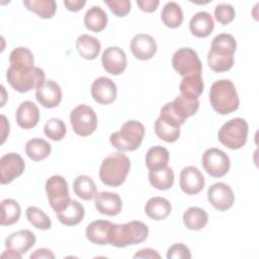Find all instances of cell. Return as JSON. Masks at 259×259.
<instances>
[{
    "instance_id": "1f68e13d",
    "label": "cell",
    "mask_w": 259,
    "mask_h": 259,
    "mask_svg": "<svg viewBox=\"0 0 259 259\" xmlns=\"http://www.w3.org/2000/svg\"><path fill=\"white\" fill-rule=\"evenodd\" d=\"M52 147L44 139L34 138L30 139L25 144V153L32 161H41L49 157Z\"/></svg>"
},
{
    "instance_id": "9c48e42d",
    "label": "cell",
    "mask_w": 259,
    "mask_h": 259,
    "mask_svg": "<svg viewBox=\"0 0 259 259\" xmlns=\"http://www.w3.org/2000/svg\"><path fill=\"white\" fill-rule=\"evenodd\" d=\"M172 66L182 77L201 75L202 65L194 50L191 48L178 49L172 56Z\"/></svg>"
},
{
    "instance_id": "cb8c5ba5",
    "label": "cell",
    "mask_w": 259,
    "mask_h": 259,
    "mask_svg": "<svg viewBox=\"0 0 259 259\" xmlns=\"http://www.w3.org/2000/svg\"><path fill=\"white\" fill-rule=\"evenodd\" d=\"M171 209L172 206L169 200L161 196L151 197L145 204L146 214L155 221L165 220L170 214Z\"/></svg>"
},
{
    "instance_id": "ee69618b",
    "label": "cell",
    "mask_w": 259,
    "mask_h": 259,
    "mask_svg": "<svg viewBox=\"0 0 259 259\" xmlns=\"http://www.w3.org/2000/svg\"><path fill=\"white\" fill-rule=\"evenodd\" d=\"M166 257L168 259H190L191 253L189 248L181 243L172 245L167 252Z\"/></svg>"
},
{
    "instance_id": "7402d4cb",
    "label": "cell",
    "mask_w": 259,
    "mask_h": 259,
    "mask_svg": "<svg viewBox=\"0 0 259 259\" xmlns=\"http://www.w3.org/2000/svg\"><path fill=\"white\" fill-rule=\"evenodd\" d=\"M112 223L105 220H96L90 223L85 231L86 238L96 245H107L109 231L112 227Z\"/></svg>"
},
{
    "instance_id": "5bb4252c",
    "label": "cell",
    "mask_w": 259,
    "mask_h": 259,
    "mask_svg": "<svg viewBox=\"0 0 259 259\" xmlns=\"http://www.w3.org/2000/svg\"><path fill=\"white\" fill-rule=\"evenodd\" d=\"M101 63L103 69L114 76L123 73L127 64L125 53L118 47H108L105 49L102 53Z\"/></svg>"
},
{
    "instance_id": "277c9868",
    "label": "cell",
    "mask_w": 259,
    "mask_h": 259,
    "mask_svg": "<svg viewBox=\"0 0 259 259\" xmlns=\"http://www.w3.org/2000/svg\"><path fill=\"white\" fill-rule=\"evenodd\" d=\"M145 126L138 120L125 121L118 132L110 135V144L120 152L137 150L144 139Z\"/></svg>"
},
{
    "instance_id": "ab89813d",
    "label": "cell",
    "mask_w": 259,
    "mask_h": 259,
    "mask_svg": "<svg viewBox=\"0 0 259 259\" xmlns=\"http://www.w3.org/2000/svg\"><path fill=\"white\" fill-rule=\"evenodd\" d=\"M26 218L28 222L36 229L46 231V230H50L52 227V222L49 215L36 206L27 207Z\"/></svg>"
},
{
    "instance_id": "d4e9b609",
    "label": "cell",
    "mask_w": 259,
    "mask_h": 259,
    "mask_svg": "<svg viewBox=\"0 0 259 259\" xmlns=\"http://www.w3.org/2000/svg\"><path fill=\"white\" fill-rule=\"evenodd\" d=\"M58 220L65 226H76L80 224L84 218V206L75 199H71L70 203L62 210L56 212Z\"/></svg>"
},
{
    "instance_id": "681fc988",
    "label": "cell",
    "mask_w": 259,
    "mask_h": 259,
    "mask_svg": "<svg viewBox=\"0 0 259 259\" xmlns=\"http://www.w3.org/2000/svg\"><path fill=\"white\" fill-rule=\"evenodd\" d=\"M1 127H2V134H1V144L4 143L7 135L9 134V122L7 121L6 117L4 115H1Z\"/></svg>"
},
{
    "instance_id": "f546056e",
    "label": "cell",
    "mask_w": 259,
    "mask_h": 259,
    "mask_svg": "<svg viewBox=\"0 0 259 259\" xmlns=\"http://www.w3.org/2000/svg\"><path fill=\"white\" fill-rule=\"evenodd\" d=\"M107 14L99 6H92L87 10L84 16V24L87 29L100 32L102 31L107 24Z\"/></svg>"
},
{
    "instance_id": "4fadbf2b",
    "label": "cell",
    "mask_w": 259,
    "mask_h": 259,
    "mask_svg": "<svg viewBox=\"0 0 259 259\" xmlns=\"http://www.w3.org/2000/svg\"><path fill=\"white\" fill-rule=\"evenodd\" d=\"M204 176L195 166L184 167L180 172L179 185L186 194H197L204 187Z\"/></svg>"
},
{
    "instance_id": "8992f818",
    "label": "cell",
    "mask_w": 259,
    "mask_h": 259,
    "mask_svg": "<svg viewBox=\"0 0 259 259\" xmlns=\"http://www.w3.org/2000/svg\"><path fill=\"white\" fill-rule=\"evenodd\" d=\"M247 137L248 123L242 117L232 118L225 122L218 133L221 144L232 150H238L245 146Z\"/></svg>"
},
{
    "instance_id": "8fae6325",
    "label": "cell",
    "mask_w": 259,
    "mask_h": 259,
    "mask_svg": "<svg viewBox=\"0 0 259 259\" xmlns=\"http://www.w3.org/2000/svg\"><path fill=\"white\" fill-rule=\"evenodd\" d=\"M25 168L24 161L19 154L8 153L0 159V183L8 184L19 177Z\"/></svg>"
},
{
    "instance_id": "6da1fadb",
    "label": "cell",
    "mask_w": 259,
    "mask_h": 259,
    "mask_svg": "<svg viewBox=\"0 0 259 259\" xmlns=\"http://www.w3.org/2000/svg\"><path fill=\"white\" fill-rule=\"evenodd\" d=\"M209 102L215 112L227 115L238 109L240 99L234 83L228 79L217 80L209 90Z\"/></svg>"
},
{
    "instance_id": "9a60e30c",
    "label": "cell",
    "mask_w": 259,
    "mask_h": 259,
    "mask_svg": "<svg viewBox=\"0 0 259 259\" xmlns=\"http://www.w3.org/2000/svg\"><path fill=\"white\" fill-rule=\"evenodd\" d=\"M91 95L93 99L100 104L112 103L117 95L115 83L107 77L96 78L91 85Z\"/></svg>"
},
{
    "instance_id": "b9f144b4",
    "label": "cell",
    "mask_w": 259,
    "mask_h": 259,
    "mask_svg": "<svg viewBox=\"0 0 259 259\" xmlns=\"http://www.w3.org/2000/svg\"><path fill=\"white\" fill-rule=\"evenodd\" d=\"M236 12L234 7L229 3H220L214 8V18L223 25H227L235 18Z\"/></svg>"
},
{
    "instance_id": "52a82bcc",
    "label": "cell",
    "mask_w": 259,
    "mask_h": 259,
    "mask_svg": "<svg viewBox=\"0 0 259 259\" xmlns=\"http://www.w3.org/2000/svg\"><path fill=\"white\" fill-rule=\"evenodd\" d=\"M48 200L55 212L65 208L71 201L67 180L61 175H53L46 182Z\"/></svg>"
},
{
    "instance_id": "e0dca14e",
    "label": "cell",
    "mask_w": 259,
    "mask_h": 259,
    "mask_svg": "<svg viewBox=\"0 0 259 259\" xmlns=\"http://www.w3.org/2000/svg\"><path fill=\"white\" fill-rule=\"evenodd\" d=\"M131 51L138 60L147 61L152 59L156 54L157 44L150 34L139 33L131 40Z\"/></svg>"
},
{
    "instance_id": "4dcf8cb0",
    "label": "cell",
    "mask_w": 259,
    "mask_h": 259,
    "mask_svg": "<svg viewBox=\"0 0 259 259\" xmlns=\"http://www.w3.org/2000/svg\"><path fill=\"white\" fill-rule=\"evenodd\" d=\"M179 90L182 96L189 99H198L203 91V81L201 75H190L183 77Z\"/></svg>"
},
{
    "instance_id": "603a6c76",
    "label": "cell",
    "mask_w": 259,
    "mask_h": 259,
    "mask_svg": "<svg viewBox=\"0 0 259 259\" xmlns=\"http://www.w3.org/2000/svg\"><path fill=\"white\" fill-rule=\"evenodd\" d=\"M214 28V22L211 15L206 11L195 13L189 21V29L196 37L208 36Z\"/></svg>"
},
{
    "instance_id": "ffe728a7",
    "label": "cell",
    "mask_w": 259,
    "mask_h": 259,
    "mask_svg": "<svg viewBox=\"0 0 259 259\" xmlns=\"http://www.w3.org/2000/svg\"><path fill=\"white\" fill-rule=\"evenodd\" d=\"M15 116L17 124L24 130H28L37 124L39 120V110L35 103L30 100H25L17 107Z\"/></svg>"
},
{
    "instance_id": "f1b7e54d",
    "label": "cell",
    "mask_w": 259,
    "mask_h": 259,
    "mask_svg": "<svg viewBox=\"0 0 259 259\" xmlns=\"http://www.w3.org/2000/svg\"><path fill=\"white\" fill-rule=\"evenodd\" d=\"M183 223L188 230L198 231L203 229L207 222L208 215L206 211L198 206H191L187 208L183 213Z\"/></svg>"
},
{
    "instance_id": "ba28073f",
    "label": "cell",
    "mask_w": 259,
    "mask_h": 259,
    "mask_svg": "<svg viewBox=\"0 0 259 259\" xmlns=\"http://www.w3.org/2000/svg\"><path fill=\"white\" fill-rule=\"evenodd\" d=\"M70 122L76 135L87 137L97 127V115L89 105L80 104L71 111Z\"/></svg>"
},
{
    "instance_id": "8d00e7d4",
    "label": "cell",
    "mask_w": 259,
    "mask_h": 259,
    "mask_svg": "<svg viewBox=\"0 0 259 259\" xmlns=\"http://www.w3.org/2000/svg\"><path fill=\"white\" fill-rule=\"evenodd\" d=\"M162 22L170 28H176L183 21V12L181 7L174 1L167 2L161 12Z\"/></svg>"
},
{
    "instance_id": "5b68a950",
    "label": "cell",
    "mask_w": 259,
    "mask_h": 259,
    "mask_svg": "<svg viewBox=\"0 0 259 259\" xmlns=\"http://www.w3.org/2000/svg\"><path fill=\"white\" fill-rule=\"evenodd\" d=\"M45 77L44 70L38 67H33L27 70H16L9 67L6 72L8 83L14 90L20 93L37 89L46 81Z\"/></svg>"
},
{
    "instance_id": "836d02e7",
    "label": "cell",
    "mask_w": 259,
    "mask_h": 259,
    "mask_svg": "<svg viewBox=\"0 0 259 259\" xmlns=\"http://www.w3.org/2000/svg\"><path fill=\"white\" fill-rule=\"evenodd\" d=\"M169 162V152L162 146L150 148L146 154V165L149 170H159L167 167Z\"/></svg>"
},
{
    "instance_id": "f907efd6",
    "label": "cell",
    "mask_w": 259,
    "mask_h": 259,
    "mask_svg": "<svg viewBox=\"0 0 259 259\" xmlns=\"http://www.w3.org/2000/svg\"><path fill=\"white\" fill-rule=\"evenodd\" d=\"M2 258H13V259H21V255L20 254H17L13 251H10V250H7L2 254Z\"/></svg>"
},
{
    "instance_id": "484cf974",
    "label": "cell",
    "mask_w": 259,
    "mask_h": 259,
    "mask_svg": "<svg viewBox=\"0 0 259 259\" xmlns=\"http://www.w3.org/2000/svg\"><path fill=\"white\" fill-rule=\"evenodd\" d=\"M157 137L167 143H174L180 136V125L166 117L159 116L154 125Z\"/></svg>"
},
{
    "instance_id": "74e56055",
    "label": "cell",
    "mask_w": 259,
    "mask_h": 259,
    "mask_svg": "<svg viewBox=\"0 0 259 259\" xmlns=\"http://www.w3.org/2000/svg\"><path fill=\"white\" fill-rule=\"evenodd\" d=\"M27 10L34 12L40 18H52L57 10V3L54 0H23Z\"/></svg>"
},
{
    "instance_id": "60d3db41",
    "label": "cell",
    "mask_w": 259,
    "mask_h": 259,
    "mask_svg": "<svg viewBox=\"0 0 259 259\" xmlns=\"http://www.w3.org/2000/svg\"><path fill=\"white\" fill-rule=\"evenodd\" d=\"M44 133L49 139L55 142L61 141L65 138V135L67 133L66 124L60 118H57V117L50 118L44 126Z\"/></svg>"
},
{
    "instance_id": "7a4b0ae2",
    "label": "cell",
    "mask_w": 259,
    "mask_h": 259,
    "mask_svg": "<svg viewBox=\"0 0 259 259\" xmlns=\"http://www.w3.org/2000/svg\"><path fill=\"white\" fill-rule=\"evenodd\" d=\"M149 235V228L140 221L113 224L108 235V243L116 248L143 243Z\"/></svg>"
},
{
    "instance_id": "3957f363",
    "label": "cell",
    "mask_w": 259,
    "mask_h": 259,
    "mask_svg": "<svg viewBox=\"0 0 259 259\" xmlns=\"http://www.w3.org/2000/svg\"><path fill=\"white\" fill-rule=\"evenodd\" d=\"M130 168V159L120 151L114 152L102 161L99 168V178L107 186L118 187L124 182Z\"/></svg>"
},
{
    "instance_id": "4316f807",
    "label": "cell",
    "mask_w": 259,
    "mask_h": 259,
    "mask_svg": "<svg viewBox=\"0 0 259 259\" xmlns=\"http://www.w3.org/2000/svg\"><path fill=\"white\" fill-rule=\"evenodd\" d=\"M170 103H171V107H172L174 113L183 122H185V120L188 117L194 115L199 108V100L198 99H189V98L182 96L181 94L178 95L177 97H175V99L173 101H171Z\"/></svg>"
},
{
    "instance_id": "f6af8a7d",
    "label": "cell",
    "mask_w": 259,
    "mask_h": 259,
    "mask_svg": "<svg viewBox=\"0 0 259 259\" xmlns=\"http://www.w3.org/2000/svg\"><path fill=\"white\" fill-rule=\"evenodd\" d=\"M137 4L142 11L151 13L158 8L159 1L158 0H138Z\"/></svg>"
},
{
    "instance_id": "d6a6232c",
    "label": "cell",
    "mask_w": 259,
    "mask_h": 259,
    "mask_svg": "<svg viewBox=\"0 0 259 259\" xmlns=\"http://www.w3.org/2000/svg\"><path fill=\"white\" fill-rule=\"evenodd\" d=\"M148 176L151 185L159 190H167L174 183V172L168 166L159 170H149Z\"/></svg>"
},
{
    "instance_id": "d590c367",
    "label": "cell",
    "mask_w": 259,
    "mask_h": 259,
    "mask_svg": "<svg viewBox=\"0 0 259 259\" xmlns=\"http://www.w3.org/2000/svg\"><path fill=\"white\" fill-rule=\"evenodd\" d=\"M10 67L16 70H27L33 68L34 58L32 53L24 47H18L10 53Z\"/></svg>"
},
{
    "instance_id": "f35d334b",
    "label": "cell",
    "mask_w": 259,
    "mask_h": 259,
    "mask_svg": "<svg viewBox=\"0 0 259 259\" xmlns=\"http://www.w3.org/2000/svg\"><path fill=\"white\" fill-rule=\"evenodd\" d=\"M21 214L19 203L11 198L2 200L1 202V225L11 226L18 222Z\"/></svg>"
},
{
    "instance_id": "c3c4849f",
    "label": "cell",
    "mask_w": 259,
    "mask_h": 259,
    "mask_svg": "<svg viewBox=\"0 0 259 259\" xmlns=\"http://www.w3.org/2000/svg\"><path fill=\"white\" fill-rule=\"evenodd\" d=\"M34 258H52L54 259L55 258V254L47 249V248H39V249H36L33 253H31L30 255V259H34Z\"/></svg>"
},
{
    "instance_id": "7bdbcfd3",
    "label": "cell",
    "mask_w": 259,
    "mask_h": 259,
    "mask_svg": "<svg viewBox=\"0 0 259 259\" xmlns=\"http://www.w3.org/2000/svg\"><path fill=\"white\" fill-rule=\"evenodd\" d=\"M104 3L117 17H124L131 11L132 3L128 0H106Z\"/></svg>"
},
{
    "instance_id": "bcb514c9",
    "label": "cell",
    "mask_w": 259,
    "mask_h": 259,
    "mask_svg": "<svg viewBox=\"0 0 259 259\" xmlns=\"http://www.w3.org/2000/svg\"><path fill=\"white\" fill-rule=\"evenodd\" d=\"M134 258H160V254L154 250V249H150V248H146V249H141L139 250V252H137L134 255Z\"/></svg>"
},
{
    "instance_id": "e575fe53",
    "label": "cell",
    "mask_w": 259,
    "mask_h": 259,
    "mask_svg": "<svg viewBox=\"0 0 259 259\" xmlns=\"http://www.w3.org/2000/svg\"><path fill=\"white\" fill-rule=\"evenodd\" d=\"M73 189L75 194L83 200H90L97 194V187L94 181L87 175L77 176L73 182Z\"/></svg>"
},
{
    "instance_id": "83f0119b",
    "label": "cell",
    "mask_w": 259,
    "mask_h": 259,
    "mask_svg": "<svg viewBox=\"0 0 259 259\" xmlns=\"http://www.w3.org/2000/svg\"><path fill=\"white\" fill-rule=\"evenodd\" d=\"M78 54L85 60H94L100 53V41L89 34H81L76 40Z\"/></svg>"
},
{
    "instance_id": "2e32d148",
    "label": "cell",
    "mask_w": 259,
    "mask_h": 259,
    "mask_svg": "<svg viewBox=\"0 0 259 259\" xmlns=\"http://www.w3.org/2000/svg\"><path fill=\"white\" fill-rule=\"evenodd\" d=\"M62 89L54 80H46L35 91V98L46 108H54L62 101Z\"/></svg>"
},
{
    "instance_id": "ac0fdd59",
    "label": "cell",
    "mask_w": 259,
    "mask_h": 259,
    "mask_svg": "<svg viewBox=\"0 0 259 259\" xmlns=\"http://www.w3.org/2000/svg\"><path fill=\"white\" fill-rule=\"evenodd\" d=\"M36 241L35 235L29 230H19L10 234L5 240V247L7 250L13 251L17 254H25Z\"/></svg>"
},
{
    "instance_id": "d6986e66",
    "label": "cell",
    "mask_w": 259,
    "mask_h": 259,
    "mask_svg": "<svg viewBox=\"0 0 259 259\" xmlns=\"http://www.w3.org/2000/svg\"><path fill=\"white\" fill-rule=\"evenodd\" d=\"M95 207L96 209L105 215L113 217L118 214L122 208V201L117 193L102 191L95 195Z\"/></svg>"
},
{
    "instance_id": "7dc6e473",
    "label": "cell",
    "mask_w": 259,
    "mask_h": 259,
    "mask_svg": "<svg viewBox=\"0 0 259 259\" xmlns=\"http://www.w3.org/2000/svg\"><path fill=\"white\" fill-rule=\"evenodd\" d=\"M86 4L85 0H70V1H64V5L69 11L72 12H77L81 10Z\"/></svg>"
},
{
    "instance_id": "30bf717a",
    "label": "cell",
    "mask_w": 259,
    "mask_h": 259,
    "mask_svg": "<svg viewBox=\"0 0 259 259\" xmlns=\"http://www.w3.org/2000/svg\"><path fill=\"white\" fill-rule=\"evenodd\" d=\"M201 164L205 172L211 177L225 176L231 166L229 156L218 148L207 149L202 155Z\"/></svg>"
},
{
    "instance_id": "44dd1931",
    "label": "cell",
    "mask_w": 259,
    "mask_h": 259,
    "mask_svg": "<svg viewBox=\"0 0 259 259\" xmlns=\"http://www.w3.org/2000/svg\"><path fill=\"white\" fill-rule=\"evenodd\" d=\"M236 49H237V41L232 34L220 33L213 37L211 41V47L208 53L215 57L232 59L234 58Z\"/></svg>"
},
{
    "instance_id": "7c38bea8",
    "label": "cell",
    "mask_w": 259,
    "mask_h": 259,
    "mask_svg": "<svg viewBox=\"0 0 259 259\" xmlns=\"http://www.w3.org/2000/svg\"><path fill=\"white\" fill-rule=\"evenodd\" d=\"M207 199L214 208L225 211L233 206L235 202V194L228 184L217 182L209 186L207 190Z\"/></svg>"
}]
</instances>
